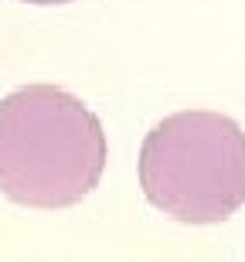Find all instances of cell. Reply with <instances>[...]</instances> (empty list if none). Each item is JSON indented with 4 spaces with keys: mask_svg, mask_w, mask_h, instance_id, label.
Wrapping results in <instances>:
<instances>
[{
    "mask_svg": "<svg viewBox=\"0 0 245 262\" xmlns=\"http://www.w3.org/2000/svg\"><path fill=\"white\" fill-rule=\"evenodd\" d=\"M106 170V133L82 99L28 85L0 102V194L24 208H69Z\"/></svg>",
    "mask_w": 245,
    "mask_h": 262,
    "instance_id": "cell-1",
    "label": "cell"
},
{
    "mask_svg": "<svg viewBox=\"0 0 245 262\" xmlns=\"http://www.w3.org/2000/svg\"><path fill=\"white\" fill-rule=\"evenodd\" d=\"M140 184L147 201L177 222H225L245 204L242 126L208 109L167 116L143 140Z\"/></svg>",
    "mask_w": 245,
    "mask_h": 262,
    "instance_id": "cell-2",
    "label": "cell"
},
{
    "mask_svg": "<svg viewBox=\"0 0 245 262\" xmlns=\"http://www.w3.org/2000/svg\"><path fill=\"white\" fill-rule=\"evenodd\" d=\"M24 4H69V0H24Z\"/></svg>",
    "mask_w": 245,
    "mask_h": 262,
    "instance_id": "cell-3",
    "label": "cell"
}]
</instances>
